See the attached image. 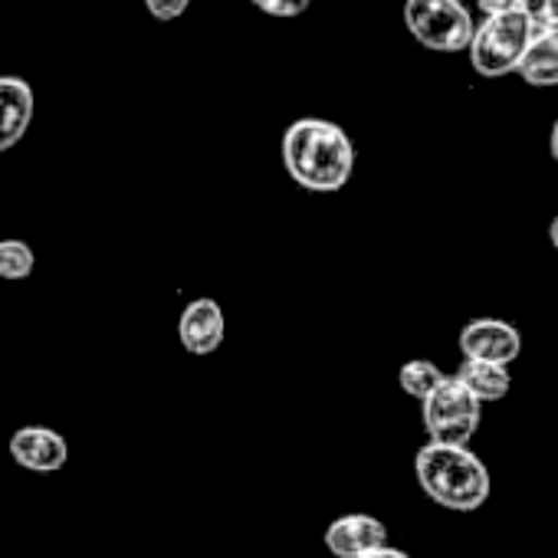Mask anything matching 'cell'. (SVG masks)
<instances>
[{"instance_id": "52a82bcc", "label": "cell", "mask_w": 558, "mask_h": 558, "mask_svg": "<svg viewBox=\"0 0 558 558\" xmlns=\"http://www.w3.org/2000/svg\"><path fill=\"white\" fill-rule=\"evenodd\" d=\"M11 457L31 473H57L70 460L66 437L50 427H21L11 437Z\"/></svg>"}, {"instance_id": "8fae6325", "label": "cell", "mask_w": 558, "mask_h": 558, "mask_svg": "<svg viewBox=\"0 0 558 558\" xmlns=\"http://www.w3.org/2000/svg\"><path fill=\"white\" fill-rule=\"evenodd\" d=\"M515 73L522 76V83L535 89L558 86V31H535Z\"/></svg>"}, {"instance_id": "ac0fdd59", "label": "cell", "mask_w": 558, "mask_h": 558, "mask_svg": "<svg viewBox=\"0 0 558 558\" xmlns=\"http://www.w3.org/2000/svg\"><path fill=\"white\" fill-rule=\"evenodd\" d=\"M522 0H476V8L483 11V17L489 14H506V11H519Z\"/></svg>"}, {"instance_id": "277c9868", "label": "cell", "mask_w": 558, "mask_h": 558, "mask_svg": "<svg viewBox=\"0 0 558 558\" xmlns=\"http://www.w3.org/2000/svg\"><path fill=\"white\" fill-rule=\"evenodd\" d=\"M404 27L434 53H463L476 24L460 0H404Z\"/></svg>"}, {"instance_id": "ba28073f", "label": "cell", "mask_w": 558, "mask_h": 558, "mask_svg": "<svg viewBox=\"0 0 558 558\" xmlns=\"http://www.w3.org/2000/svg\"><path fill=\"white\" fill-rule=\"evenodd\" d=\"M223 336H227V319L220 303L204 296L184 306L178 319V339L191 355H214L223 345Z\"/></svg>"}, {"instance_id": "30bf717a", "label": "cell", "mask_w": 558, "mask_h": 558, "mask_svg": "<svg viewBox=\"0 0 558 558\" xmlns=\"http://www.w3.org/2000/svg\"><path fill=\"white\" fill-rule=\"evenodd\" d=\"M34 89L21 76H0V151L14 148L34 122Z\"/></svg>"}, {"instance_id": "44dd1931", "label": "cell", "mask_w": 558, "mask_h": 558, "mask_svg": "<svg viewBox=\"0 0 558 558\" xmlns=\"http://www.w3.org/2000/svg\"><path fill=\"white\" fill-rule=\"evenodd\" d=\"M548 240H551V246H555V253H558V217H555L551 227H548Z\"/></svg>"}, {"instance_id": "9c48e42d", "label": "cell", "mask_w": 558, "mask_h": 558, "mask_svg": "<svg viewBox=\"0 0 558 558\" xmlns=\"http://www.w3.org/2000/svg\"><path fill=\"white\" fill-rule=\"evenodd\" d=\"M388 542V525L368 512H349L339 515L329 529H326V548L336 558H359L378 545Z\"/></svg>"}, {"instance_id": "5bb4252c", "label": "cell", "mask_w": 558, "mask_h": 558, "mask_svg": "<svg viewBox=\"0 0 558 558\" xmlns=\"http://www.w3.org/2000/svg\"><path fill=\"white\" fill-rule=\"evenodd\" d=\"M37 266V253L24 240H0V279L21 283Z\"/></svg>"}, {"instance_id": "8992f818", "label": "cell", "mask_w": 558, "mask_h": 558, "mask_svg": "<svg viewBox=\"0 0 558 558\" xmlns=\"http://www.w3.org/2000/svg\"><path fill=\"white\" fill-rule=\"evenodd\" d=\"M460 352L463 359L512 365L522 352V336L515 326L502 319H473L460 332Z\"/></svg>"}, {"instance_id": "5b68a950", "label": "cell", "mask_w": 558, "mask_h": 558, "mask_svg": "<svg viewBox=\"0 0 558 558\" xmlns=\"http://www.w3.org/2000/svg\"><path fill=\"white\" fill-rule=\"evenodd\" d=\"M483 404L457 381L444 378L424 401H421V417L424 430L434 444H470V437L480 427V411Z\"/></svg>"}, {"instance_id": "7c38bea8", "label": "cell", "mask_w": 558, "mask_h": 558, "mask_svg": "<svg viewBox=\"0 0 558 558\" xmlns=\"http://www.w3.org/2000/svg\"><path fill=\"white\" fill-rule=\"evenodd\" d=\"M480 404H493L502 401L512 388V375L509 365H496V362H476V359H463L460 372L453 375Z\"/></svg>"}, {"instance_id": "ffe728a7", "label": "cell", "mask_w": 558, "mask_h": 558, "mask_svg": "<svg viewBox=\"0 0 558 558\" xmlns=\"http://www.w3.org/2000/svg\"><path fill=\"white\" fill-rule=\"evenodd\" d=\"M548 145H551V158L558 161V122L551 125V138H548Z\"/></svg>"}, {"instance_id": "7a4b0ae2", "label": "cell", "mask_w": 558, "mask_h": 558, "mask_svg": "<svg viewBox=\"0 0 558 558\" xmlns=\"http://www.w3.org/2000/svg\"><path fill=\"white\" fill-rule=\"evenodd\" d=\"M414 473L427 499L453 512H473L489 499L493 480L486 463L466 444H424Z\"/></svg>"}, {"instance_id": "9a60e30c", "label": "cell", "mask_w": 558, "mask_h": 558, "mask_svg": "<svg viewBox=\"0 0 558 558\" xmlns=\"http://www.w3.org/2000/svg\"><path fill=\"white\" fill-rule=\"evenodd\" d=\"M519 8L535 31H558V0H522Z\"/></svg>"}, {"instance_id": "2e32d148", "label": "cell", "mask_w": 558, "mask_h": 558, "mask_svg": "<svg viewBox=\"0 0 558 558\" xmlns=\"http://www.w3.org/2000/svg\"><path fill=\"white\" fill-rule=\"evenodd\" d=\"M313 0H253V8L269 14V17H279V21H287V17H300L310 11Z\"/></svg>"}, {"instance_id": "e0dca14e", "label": "cell", "mask_w": 558, "mask_h": 558, "mask_svg": "<svg viewBox=\"0 0 558 558\" xmlns=\"http://www.w3.org/2000/svg\"><path fill=\"white\" fill-rule=\"evenodd\" d=\"M145 8L155 21H178L191 8V0H145Z\"/></svg>"}, {"instance_id": "4fadbf2b", "label": "cell", "mask_w": 558, "mask_h": 558, "mask_svg": "<svg viewBox=\"0 0 558 558\" xmlns=\"http://www.w3.org/2000/svg\"><path fill=\"white\" fill-rule=\"evenodd\" d=\"M447 375L434 365V362H427V359H414V362H404L401 365V372H398V385H401V391L404 395H411V398H417V401H424L440 381H444Z\"/></svg>"}, {"instance_id": "6da1fadb", "label": "cell", "mask_w": 558, "mask_h": 558, "mask_svg": "<svg viewBox=\"0 0 558 558\" xmlns=\"http://www.w3.org/2000/svg\"><path fill=\"white\" fill-rule=\"evenodd\" d=\"M287 174L313 194H336L355 171V145L329 119H296L283 135Z\"/></svg>"}, {"instance_id": "d6986e66", "label": "cell", "mask_w": 558, "mask_h": 558, "mask_svg": "<svg viewBox=\"0 0 558 558\" xmlns=\"http://www.w3.org/2000/svg\"><path fill=\"white\" fill-rule=\"evenodd\" d=\"M359 558H411V555L385 542V545H378V548H372V551H365V555H359Z\"/></svg>"}, {"instance_id": "3957f363", "label": "cell", "mask_w": 558, "mask_h": 558, "mask_svg": "<svg viewBox=\"0 0 558 558\" xmlns=\"http://www.w3.org/2000/svg\"><path fill=\"white\" fill-rule=\"evenodd\" d=\"M535 37L532 21L519 11H506V14H489L480 27H473L470 37V63L483 80H499L515 73L529 40Z\"/></svg>"}]
</instances>
